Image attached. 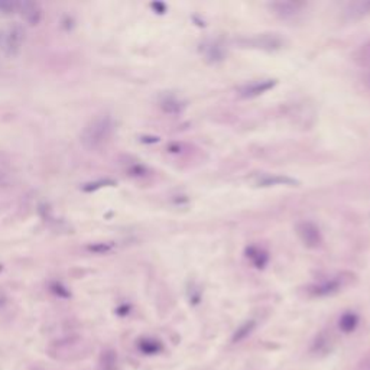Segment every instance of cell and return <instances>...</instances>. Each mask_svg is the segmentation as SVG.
Returning a JSON list of instances; mask_svg holds the SVG:
<instances>
[{
  "label": "cell",
  "mask_w": 370,
  "mask_h": 370,
  "mask_svg": "<svg viewBox=\"0 0 370 370\" xmlns=\"http://www.w3.org/2000/svg\"><path fill=\"white\" fill-rule=\"evenodd\" d=\"M88 249L91 252H96V253H106L112 249V246L110 245H96V246H90Z\"/></svg>",
  "instance_id": "5bb4252c"
},
{
  "label": "cell",
  "mask_w": 370,
  "mask_h": 370,
  "mask_svg": "<svg viewBox=\"0 0 370 370\" xmlns=\"http://www.w3.org/2000/svg\"><path fill=\"white\" fill-rule=\"evenodd\" d=\"M101 370H118V354L115 350H106L100 356Z\"/></svg>",
  "instance_id": "30bf717a"
},
{
  "label": "cell",
  "mask_w": 370,
  "mask_h": 370,
  "mask_svg": "<svg viewBox=\"0 0 370 370\" xmlns=\"http://www.w3.org/2000/svg\"><path fill=\"white\" fill-rule=\"evenodd\" d=\"M359 321H360V318H359V315H357L356 312H352V311L344 312V314L340 317V321H338V328L341 330V333H344V334H350V333H353V331L357 328Z\"/></svg>",
  "instance_id": "ba28073f"
},
{
  "label": "cell",
  "mask_w": 370,
  "mask_h": 370,
  "mask_svg": "<svg viewBox=\"0 0 370 370\" xmlns=\"http://www.w3.org/2000/svg\"><path fill=\"white\" fill-rule=\"evenodd\" d=\"M136 347L145 356H155V354L162 353V350H164L162 341L158 340V338H153V337H142V338H139Z\"/></svg>",
  "instance_id": "52a82bcc"
},
{
  "label": "cell",
  "mask_w": 370,
  "mask_h": 370,
  "mask_svg": "<svg viewBox=\"0 0 370 370\" xmlns=\"http://www.w3.org/2000/svg\"><path fill=\"white\" fill-rule=\"evenodd\" d=\"M25 42V31L22 26L15 25L9 28L4 38V51L9 57H15L20 52L22 45Z\"/></svg>",
  "instance_id": "3957f363"
},
{
  "label": "cell",
  "mask_w": 370,
  "mask_h": 370,
  "mask_svg": "<svg viewBox=\"0 0 370 370\" xmlns=\"http://www.w3.org/2000/svg\"><path fill=\"white\" fill-rule=\"evenodd\" d=\"M254 327H256V321H254V320H249L245 324H242V325L235 331V334H233V337H232V343L236 344V343L243 341L245 338H247V337L252 334V331L254 330Z\"/></svg>",
  "instance_id": "9c48e42d"
},
{
  "label": "cell",
  "mask_w": 370,
  "mask_h": 370,
  "mask_svg": "<svg viewBox=\"0 0 370 370\" xmlns=\"http://www.w3.org/2000/svg\"><path fill=\"white\" fill-rule=\"evenodd\" d=\"M106 184H113L112 181H104V180H101V181H96V183H91V184H87L83 189L84 191H96V189H99V188H101L103 185Z\"/></svg>",
  "instance_id": "4fadbf2b"
},
{
  "label": "cell",
  "mask_w": 370,
  "mask_h": 370,
  "mask_svg": "<svg viewBox=\"0 0 370 370\" xmlns=\"http://www.w3.org/2000/svg\"><path fill=\"white\" fill-rule=\"evenodd\" d=\"M297 233L303 243L308 247H318L322 243V236L320 229L312 221H301L297 224Z\"/></svg>",
  "instance_id": "277c9868"
},
{
  "label": "cell",
  "mask_w": 370,
  "mask_h": 370,
  "mask_svg": "<svg viewBox=\"0 0 370 370\" xmlns=\"http://www.w3.org/2000/svg\"><path fill=\"white\" fill-rule=\"evenodd\" d=\"M51 289H52V292L55 294V295H58V297H61V298H68L71 294L68 292V289L65 288V286H62L60 282H55V284H52L51 285Z\"/></svg>",
  "instance_id": "8fae6325"
},
{
  "label": "cell",
  "mask_w": 370,
  "mask_h": 370,
  "mask_svg": "<svg viewBox=\"0 0 370 370\" xmlns=\"http://www.w3.org/2000/svg\"><path fill=\"white\" fill-rule=\"evenodd\" d=\"M17 4H19V3L10 1V0H0V12L10 13V12H13V10H17Z\"/></svg>",
  "instance_id": "7c38bea8"
},
{
  "label": "cell",
  "mask_w": 370,
  "mask_h": 370,
  "mask_svg": "<svg viewBox=\"0 0 370 370\" xmlns=\"http://www.w3.org/2000/svg\"><path fill=\"white\" fill-rule=\"evenodd\" d=\"M344 286V278L343 276H333L328 279H322L317 284H312L307 288L311 297L315 298H322V297H330L337 294L341 288Z\"/></svg>",
  "instance_id": "7a4b0ae2"
},
{
  "label": "cell",
  "mask_w": 370,
  "mask_h": 370,
  "mask_svg": "<svg viewBox=\"0 0 370 370\" xmlns=\"http://www.w3.org/2000/svg\"><path fill=\"white\" fill-rule=\"evenodd\" d=\"M275 85V80H260V81H252L246 85H243L239 91V94L245 99L256 97L259 94H263L265 91L270 90Z\"/></svg>",
  "instance_id": "5b68a950"
},
{
  "label": "cell",
  "mask_w": 370,
  "mask_h": 370,
  "mask_svg": "<svg viewBox=\"0 0 370 370\" xmlns=\"http://www.w3.org/2000/svg\"><path fill=\"white\" fill-rule=\"evenodd\" d=\"M17 10L20 12L25 22H28L29 25H38L42 17V10L38 3H31V1L19 3Z\"/></svg>",
  "instance_id": "8992f818"
},
{
  "label": "cell",
  "mask_w": 370,
  "mask_h": 370,
  "mask_svg": "<svg viewBox=\"0 0 370 370\" xmlns=\"http://www.w3.org/2000/svg\"><path fill=\"white\" fill-rule=\"evenodd\" d=\"M113 130H115L113 119L107 115H101L94 118L84 127V130L81 132L80 140L83 146L87 149H99L110 139V136L113 135Z\"/></svg>",
  "instance_id": "6da1fadb"
}]
</instances>
